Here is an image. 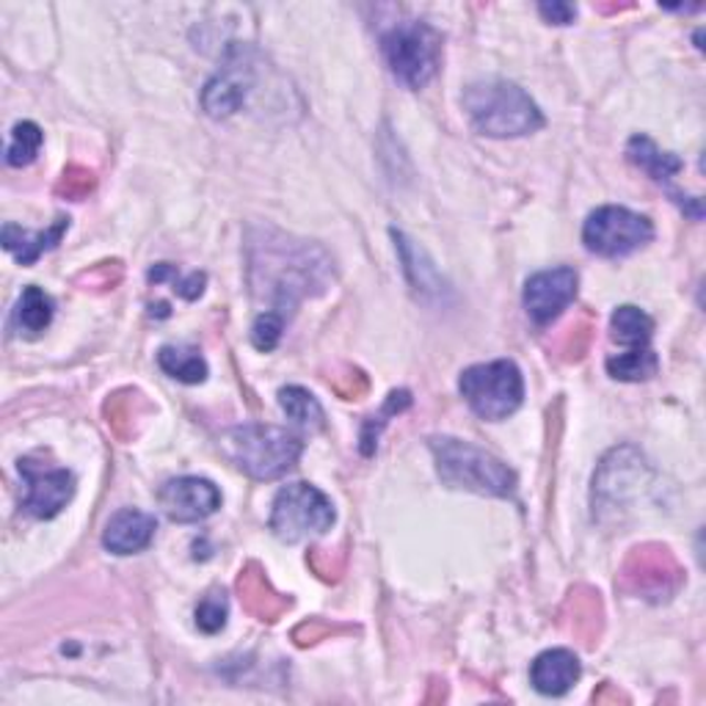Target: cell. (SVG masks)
Returning <instances> with one entry per match:
<instances>
[{"mask_svg":"<svg viewBox=\"0 0 706 706\" xmlns=\"http://www.w3.org/2000/svg\"><path fill=\"white\" fill-rule=\"evenodd\" d=\"M334 279L331 257L318 243L281 235L270 226L248 232V285L279 318L290 320L303 298L323 296Z\"/></svg>","mask_w":706,"mask_h":706,"instance_id":"6da1fadb","label":"cell"},{"mask_svg":"<svg viewBox=\"0 0 706 706\" xmlns=\"http://www.w3.org/2000/svg\"><path fill=\"white\" fill-rule=\"evenodd\" d=\"M463 108L480 136L516 138L544 127L538 105L511 81H478L463 92Z\"/></svg>","mask_w":706,"mask_h":706,"instance_id":"7a4b0ae2","label":"cell"},{"mask_svg":"<svg viewBox=\"0 0 706 706\" xmlns=\"http://www.w3.org/2000/svg\"><path fill=\"white\" fill-rule=\"evenodd\" d=\"M430 452L436 458V472H439L441 483L450 489H467L485 496H513L516 491L513 469L483 447H474L472 441L434 436Z\"/></svg>","mask_w":706,"mask_h":706,"instance_id":"3957f363","label":"cell"},{"mask_svg":"<svg viewBox=\"0 0 706 706\" xmlns=\"http://www.w3.org/2000/svg\"><path fill=\"white\" fill-rule=\"evenodd\" d=\"M303 441L276 425H237L221 436V452L254 480H276L301 458Z\"/></svg>","mask_w":706,"mask_h":706,"instance_id":"277c9868","label":"cell"},{"mask_svg":"<svg viewBox=\"0 0 706 706\" xmlns=\"http://www.w3.org/2000/svg\"><path fill=\"white\" fill-rule=\"evenodd\" d=\"M381 53L392 75L406 88H422L434 81L441 61V33L422 20H403L384 31Z\"/></svg>","mask_w":706,"mask_h":706,"instance_id":"5b68a950","label":"cell"},{"mask_svg":"<svg viewBox=\"0 0 706 706\" xmlns=\"http://www.w3.org/2000/svg\"><path fill=\"white\" fill-rule=\"evenodd\" d=\"M458 389L480 419L500 422L522 406L524 381L516 364L496 359V362L472 364L463 370Z\"/></svg>","mask_w":706,"mask_h":706,"instance_id":"8992f818","label":"cell"},{"mask_svg":"<svg viewBox=\"0 0 706 706\" xmlns=\"http://www.w3.org/2000/svg\"><path fill=\"white\" fill-rule=\"evenodd\" d=\"M270 533L285 544H298L312 535L329 533L334 524V505L320 489L309 483H290L276 494L270 511Z\"/></svg>","mask_w":706,"mask_h":706,"instance_id":"52a82bcc","label":"cell"},{"mask_svg":"<svg viewBox=\"0 0 706 706\" xmlns=\"http://www.w3.org/2000/svg\"><path fill=\"white\" fill-rule=\"evenodd\" d=\"M684 571L673 552L662 544H640L618 571V588L645 601H665L682 585Z\"/></svg>","mask_w":706,"mask_h":706,"instance_id":"ba28073f","label":"cell"},{"mask_svg":"<svg viewBox=\"0 0 706 706\" xmlns=\"http://www.w3.org/2000/svg\"><path fill=\"white\" fill-rule=\"evenodd\" d=\"M651 237H654V226L645 215L616 207V204L593 210L582 226L585 248L610 259L634 254L645 243H651Z\"/></svg>","mask_w":706,"mask_h":706,"instance_id":"9c48e42d","label":"cell"},{"mask_svg":"<svg viewBox=\"0 0 706 706\" xmlns=\"http://www.w3.org/2000/svg\"><path fill=\"white\" fill-rule=\"evenodd\" d=\"M20 474L25 483V494H22V507L36 518H53L66 507V502L75 494V478L72 472L61 467H50V463L39 461V458L28 456L20 458Z\"/></svg>","mask_w":706,"mask_h":706,"instance_id":"30bf717a","label":"cell"},{"mask_svg":"<svg viewBox=\"0 0 706 706\" xmlns=\"http://www.w3.org/2000/svg\"><path fill=\"white\" fill-rule=\"evenodd\" d=\"M579 276L574 268H552L541 270V274L530 276L524 285V309H527L530 320L538 325H549L568 309V303L577 298Z\"/></svg>","mask_w":706,"mask_h":706,"instance_id":"8fae6325","label":"cell"},{"mask_svg":"<svg viewBox=\"0 0 706 706\" xmlns=\"http://www.w3.org/2000/svg\"><path fill=\"white\" fill-rule=\"evenodd\" d=\"M160 507L171 522H202L221 507V491L207 478H174L158 494Z\"/></svg>","mask_w":706,"mask_h":706,"instance_id":"7c38bea8","label":"cell"},{"mask_svg":"<svg viewBox=\"0 0 706 706\" xmlns=\"http://www.w3.org/2000/svg\"><path fill=\"white\" fill-rule=\"evenodd\" d=\"M248 92H252V69L243 55V50H232L226 66L215 77H210L202 92L204 114L213 119H226L237 114L246 105Z\"/></svg>","mask_w":706,"mask_h":706,"instance_id":"4fadbf2b","label":"cell"},{"mask_svg":"<svg viewBox=\"0 0 706 706\" xmlns=\"http://www.w3.org/2000/svg\"><path fill=\"white\" fill-rule=\"evenodd\" d=\"M237 596H240V605L248 616H254L257 621H279L287 610H290V596L279 593V590L270 585V579L265 577V568L259 563H246L237 574Z\"/></svg>","mask_w":706,"mask_h":706,"instance_id":"5bb4252c","label":"cell"},{"mask_svg":"<svg viewBox=\"0 0 706 706\" xmlns=\"http://www.w3.org/2000/svg\"><path fill=\"white\" fill-rule=\"evenodd\" d=\"M154 530H158L154 516L136 511V507H121L105 524L103 546L108 552H114V555H136V552L147 549L152 544Z\"/></svg>","mask_w":706,"mask_h":706,"instance_id":"9a60e30c","label":"cell"},{"mask_svg":"<svg viewBox=\"0 0 706 706\" xmlns=\"http://www.w3.org/2000/svg\"><path fill=\"white\" fill-rule=\"evenodd\" d=\"M579 673L582 667L574 651L549 649L535 656L533 667H530V682L541 695H566L577 684Z\"/></svg>","mask_w":706,"mask_h":706,"instance_id":"2e32d148","label":"cell"},{"mask_svg":"<svg viewBox=\"0 0 706 706\" xmlns=\"http://www.w3.org/2000/svg\"><path fill=\"white\" fill-rule=\"evenodd\" d=\"M69 229V218L66 215H58L53 221V226L42 232H28L17 224H6L3 226V248L9 254H14V259L20 265H33L44 252L55 248L61 243V237Z\"/></svg>","mask_w":706,"mask_h":706,"instance_id":"e0dca14e","label":"cell"},{"mask_svg":"<svg viewBox=\"0 0 706 706\" xmlns=\"http://www.w3.org/2000/svg\"><path fill=\"white\" fill-rule=\"evenodd\" d=\"M563 616L568 618V632L577 634L579 643L593 645L601 634V599L593 588L588 585H579L571 590L566 607H563Z\"/></svg>","mask_w":706,"mask_h":706,"instance_id":"ac0fdd59","label":"cell"},{"mask_svg":"<svg viewBox=\"0 0 706 706\" xmlns=\"http://www.w3.org/2000/svg\"><path fill=\"white\" fill-rule=\"evenodd\" d=\"M627 158L632 160L638 169H643L654 182H667L671 176H676L678 171H682V160H678L676 154L656 149V143L645 136L629 138Z\"/></svg>","mask_w":706,"mask_h":706,"instance_id":"d6986e66","label":"cell"},{"mask_svg":"<svg viewBox=\"0 0 706 706\" xmlns=\"http://www.w3.org/2000/svg\"><path fill=\"white\" fill-rule=\"evenodd\" d=\"M147 411V403H143V395L136 389H119L108 397L105 403V422L114 430L119 439H132L136 434L138 419Z\"/></svg>","mask_w":706,"mask_h":706,"instance_id":"ffe728a7","label":"cell"},{"mask_svg":"<svg viewBox=\"0 0 706 706\" xmlns=\"http://www.w3.org/2000/svg\"><path fill=\"white\" fill-rule=\"evenodd\" d=\"M158 364L165 375L182 384H202L207 378V362L191 345H163L158 351Z\"/></svg>","mask_w":706,"mask_h":706,"instance_id":"44dd1931","label":"cell"},{"mask_svg":"<svg viewBox=\"0 0 706 706\" xmlns=\"http://www.w3.org/2000/svg\"><path fill=\"white\" fill-rule=\"evenodd\" d=\"M610 334L612 340L629 345V351L634 347H649L651 334H654V320L643 312V309L632 307H618L610 318Z\"/></svg>","mask_w":706,"mask_h":706,"instance_id":"7402d4cb","label":"cell"},{"mask_svg":"<svg viewBox=\"0 0 706 706\" xmlns=\"http://www.w3.org/2000/svg\"><path fill=\"white\" fill-rule=\"evenodd\" d=\"M50 320H53V298L42 287H25L20 303H17V325H20V331H25L28 336H36L47 329Z\"/></svg>","mask_w":706,"mask_h":706,"instance_id":"603a6c76","label":"cell"},{"mask_svg":"<svg viewBox=\"0 0 706 706\" xmlns=\"http://www.w3.org/2000/svg\"><path fill=\"white\" fill-rule=\"evenodd\" d=\"M279 406L292 422H298L301 428L320 430L325 425L323 406L312 397V392H307L303 386H285L279 389Z\"/></svg>","mask_w":706,"mask_h":706,"instance_id":"cb8c5ba5","label":"cell"},{"mask_svg":"<svg viewBox=\"0 0 706 706\" xmlns=\"http://www.w3.org/2000/svg\"><path fill=\"white\" fill-rule=\"evenodd\" d=\"M607 373L618 381H649L660 370V359L651 347H634V351L618 353L605 362Z\"/></svg>","mask_w":706,"mask_h":706,"instance_id":"d4e9b609","label":"cell"},{"mask_svg":"<svg viewBox=\"0 0 706 706\" xmlns=\"http://www.w3.org/2000/svg\"><path fill=\"white\" fill-rule=\"evenodd\" d=\"M395 240H397V248H400L403 268H406L411 285L422 292H439L441 281H439V276H436L434 265L425 259L422 248L414 246V243L408 240L406 235H400V232H395Z\"/></svg>","mask_w":706,"mask_h":706,"instance_id":"484cf974","label":"cell"},{"mask_svg":"<svg viewBox=\"0 0 706 706\" xmlns=\"http://www.w3.org/2000/svg\"><path fill=\"white\" fill-rule=\"evenodd\" d=\"M42 130H39V125H33V121H17L14 130H11V143L9 149H6V160H9V165H14V169H22V165L33 163L39 154V149H42Z\"/></svg>","mask_w":706,"mask_h":706,"instance_id":"4316f807","label":"cell"},{"mask_svg":"<svg viewBox=\"0 0 706 706\" xmlns=\"http://www.w3.org/2000/svg\"><path fill=\"white\" fill-rule=\"evenodd\" d=\"M408 406H411V395H408L406 389L389 392V397H386V403H384V408H381V414H373V417H370L367 422H364V428H362V452H364V456H373V452H375L381 428H384V425L389 422L386 417H395V414L406 411Z\"/></svg>","mask_w":706,"mask_h":706,"instance_id":"83f0119b","label":"cell"},{"mask_svg":"<svg viewBox=\"0 0 706 706\" xmlns=\"http://www.w3.org/2000/svg\"><path fill=\"white\" fill-rule=\"evenodd\" d=\"M97 185V176H94L92 169L81 163H69L64 171H61L58 182H55V196L61 199H72V202H81Z\"/></svg>","mask_w":706,"mask_h":706,"instance_id":"f1b7e54d","label":"cell"},{"mask_svg":"<svg viewBox=\"0 0 706 706\" xmlns=\"http://www.w3.org/2000/svg\"><path fill=\"white\" fill-rule=\"evenodd\" d=\"M165 279H171L176 296L185 298V301H196V298L204 292V281H207V276L204 274L180 276L176 274L174 265H169V263H160V265H154L152 270H149V281H152V285H160V281H165Z\"/></svg>","mask_w":706,"mask_h":706,"instance_id":"f546056e","label":"cell"},{"mask_svg":"<svg viewBox=\"0 0 706 706\" xmlns=\"http://www.w3.org/2000/svg\"><path fill=\"white\" fill-rule=\"evenodd\" d=\"M226 612H229V601L221 588H213L196 607V627L202 632L215 634L226 627Z\"/></svg>","mask_w":706,"mask_h":706,"instance_id":"4dcf8cb0","label":"cell"},{"mask_svg":"<svg viewBox=\"0 0 706 706\" xmlns=\"http://www.w3.org/2000/svg\"><path fill=\"white\" fill-rule=\"evenodd\" d=\"M593 323H590V318H582L577 320V323H571L566 329V334H563V340L557 342V356L563 359V362H579V359L588 353L590 347V340H593Z\"/></svg>","mask_w":706,"mask_h":706,"instance_id":"1f68e13d","label":"cell"},{"mask_svg":"<svg viewBox=\"0 0 706 706\" xmlns=\"http://www.w3.org/2000/svg\"><path fill=\"white\" fill-rule=\"evenodd\" d=\"M285 325H287L285 318H279V314H274V312H263L252 325V345L257 347V351H265V353L274 351V347L279 345Z\"/></svg>","mask_w":706,"mask_h":706,"instance_id":"d6a6232c","label":"cell"},{"mask_svg":"<svg viewBox=\"0 0 706 706\" xmlns=\"http://www.w3.org/2000/svg\"><path fill=\"white\" fill-rule=\"evenodd\" d=\"M329 384H331V389H334L336 395L342 397V400H359V397L367 395V389H370L367 375H364L362 370H356V367H342L340 373L331 375Z\"/></svg>","mask_w":706,"mask_h":706,"instance_id":"836d02e7","label":"cell"},{"mask_svg":"<svg viewBox=\"0 0 706 706\" xmlns=\"http://www.w3.org/2000/svg\"><path fill=\"white\" fill-rule=\"evenodd\" d=\"M121 274H125V270H121V265L114 259V263L94 265V268L86 270L77 281L86 285V290H114L121 281Z\"/></svg>","mask_w":706,"mask_h":706,"instance_id":"e575fe53","label":"cell"},{"mask_svg":"<svg viewBox=\"0 0 706 706\" xmlns=\"http://www.w3.org/2000/svg\"><path fill=\"white\" fill-rule=\"evenodd\" d=\"M309 566L314 568V574H318L320 579H336L342 574V566H345V557H342V552L336 549H312L309 552Z\"/></svg>","mask_w":706,"mask_h":706,"instance_id":"d590c367","label":"cell"},{"mask_svg":"<svg viewBox=\"0 0 706 706\" xmlns=\"http://www.w3.org/2000/svg\"><path fill=\"white\" fill-rule=\"evenodd\" d=\"M334 632H342V627H334V623H329V621H307V623H301V627H296L292 640H296L298 645H314Z\"/></svg>","mask_w":706,"mask_h":706,"instance_id":"8d00e7d4","label":"cell"},{"mask_svg":"<svg viewBox=\"0 0 706 706\" xmlns=\"http://www.w3.org/2000/svg\"><path fill=\"white\" fill-rule=\"evenodd\" d=\"M538 11L546 22H552V25H568V22H574V17H577V9L568 3H541Z\"/></svg>","mask_w":706,"mask_h":706,"instance_id":"74e56055","label":"cell"},{"mask_svg":"<svg viewBox=\"0 0 706 706\" xmlns=\"http://www.w3.org/2000/svg\"><path fill=\"white\" fill-rule=\"evenodd\" d=\"M607 698H612V700H627L621 693H616V689H612L610 684H605V687H601L599 693H593L596 704H601V700H607Z\"/></svg>","mask_w":706,"mask_h":706,"instance_id":"f35d334b","label":"cell"}]
</instances>
